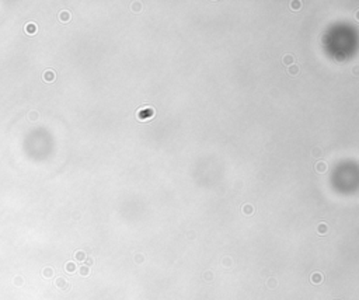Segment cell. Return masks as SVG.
<instances>
[{
    "label": "cell",
    "mask_w": 359,
    "mask_h": 300,
    "mask_svg": "<svg viewBox=\"0 0 359 300\" xmlns=\"http://www.w3.org/2000/svg\"><path fill=\"white\" fill-rule=\"evenodd\" d=\"M299 72H300V69L297 64H292V66L288 67V74H291L292 77H296V76L299 74Z\"/></svg>",
    "instance_id": "obj_7"
},
{
    "label": "cell",
    "mask_w": 359,
    "mask_h": 300,
    "mask_svg": "<svg viewBox=\"0 0 359 300\" xmlns=\"http://www.w3.org/2000/svg\"><path fill=\"white\" fill-rule=\"evenodd\" d=\"M14 283H16L17 286H20V285H23V283H24V279H21L20 276H17V278L14 279Z\"/></svg>",
    "instance_id": "obj_18"
},
{
    "label": "cell",
    "mask_w": 359,
    "mask_h": 300,
    "mask_svg": "<svg viewBox=\"0 0 359 300\" xmlns=\"http://www.w3.org/2000/svg\"><path fill=\"white\" fill-rule=\"evenodd\" d=\"M58 18L60 20V22H69L72 20V14L69 10H60L58 14Z\"/></svg>",
    "instance_id": "obj_3"
},
{
    "label": "cell",
    "mask_w": 359,
    "mask_h": 300,
    "mask_svg": "<svg viewBox=\"0 0 359 300\" xmlns=\"http://www.w3.org/2000/svg\"><path fill=\"white\" fill-rule=\"evenodd\" d=\"M24 31H26L28 35H35L38 31V25L35 24V22H28V24H26V27H24Z\"/></svg>",
    "instance_id": "obj_5"
},
{
    "label": "cell",
    "mask_w": 359,
    "mask_h": 300,
    "mask_svg": "<svg viewBox=\"0 0 359 300\" xmlns=\"http://www.w3.org/2000/svg\"><path fill=\"white\" fill-rule=\"evenodd\" d=\"M94 264V260L93 258H86V265L87 266H91Z\"/></svg>",
    "instance_id": "obj_19"
},
{
    "label": "cell",
    "mask_w": 359,
    "mask_h": 300,
    "mask_svg": "<svg viewBox=\"0 0 359 300\" xmlns=\"http://www.w3.org/2000/svg\"><path fill=\"white\" fill-rule=\"evenodd\" d=\"M86 258H87V255H86V252L83 251V250H79V251L74 252V260L79 261V262H82V261H86Z\"/></svg>",
    "instance_id": "obj_8"
},
{
    "label": "cell",
    "mask_w": 359,
    "mask_h": 300,
    "mask_svg": "<svg viewBox=\"0 0 359 300\" xmlns=\"http://www.w3.org/2000/svg\"><path fill=\"white\" fill-rule=\"evenodd\" d=\"M355 18H356V20H358V21H359V10H358V11H356V13H355Z\"/></svg>",
    "instance_id": "obj_22"
},
{
    "label": "cell",
    "mask_w": 359,
    "mask_h": 300,
    "mask_svg": "<svg viewBox=\"0 0 359 300\" xmlns=\"http://www.w3.org/2000/svg\"><path fill=\"white\" fill-rule=\"evenodd\" d=\"M327 230H328V227H327V224H325V223H320L319 227H317V231H319V234H325V233H327Z\"/></svg>",
    "instance_id": "obj_14"
},
{
    "label": "cell",
    "mask_w": 359,
    "mask_h": 300,
    "mask_svg": "<svg viewBox=\"0 0 359 300\" xmlns=\"http://www.w3.org/2000/svg\"><path fill=\"white\" fill-rule=\"evenodd\" d=\"M28 119L31 121V122H35V121L40 119V112L35 111V109H31V111L28 112Z\"/></svg>",
    "instance_id": "obj_10"
},
{
    "label": "cell",
    "mask_w": 359,
    "mask_h": 300,
    "mask_svg": "<svg viewBox=\"0 0 359 300\" xmlns=\"http://www.w3.org/2000/svg\"><path fill=\"white\" fill-rule=\"evenodd\" d=\"M55 286L59 288L60 290H63V292L69 290V288H70V285L68 283V280H66L65 278H56V280H55Z\"/></svg>",
    "instance_id": "obj_2"
},
{
    "label": "cell",
    "mask_w": 359,
    "mask_h": 300,
    "mask_svg": "<svg viewBox=\"0 0 359 300\" xmlns=\"http://www.w3.org/2000/svg\"><path fill=\"white\" fill-rule=\"evenodd\" d=\"M205 278L210 280V279H212V274H210V272H209V274H208V272H206V274H205Z\"/></svg>",
    "instance_id": "obj_21"
},
{
    "label": "cell",
    "mask_w": 359,
    "mask_h": 300,
    "mask_svg": "<svg viewBox=\"0 0 359 300\" xmlns=\"http://www.w3.org/2000/svg\"><path fill=\"white\" fill-rule=\"evenodd\" d=\"M313 156H321V150H319V149H314L313 150Z\"/></svg>",
    "instance_id": "obj_20"
},
{
    "label": "cell",
    "mask_w": 359,
    "mask_h": 300,
    "mask_svg": "<svg viewBox=\"0 0 359 300\" xmlns=\"http://www.w3.org/2000/svg\"><path fill=\"white\" fill-rule=\"evenodd\" d=\"M293 60H295L293 55H286V56H283V59H282V62H283L285 66H291V64L293 63Z\"/></svg>",
    "instance_id": "obj_13"
},
{
    "label": "cell",
    "mask_w": 359,
    "mask_h": 300,
    "mask_svg": "<svg viewBox=\"0 0 359 300\" xmlns=\"http://www.w3.org/2000/svg\"><path fill=\"white\" fill-rule=\"evenodd\" d=\"M316 171L317 173H325L327 171V164L324 161H319L316 164Z\"/></svg>",
    "instance_id": "obj_12"
},
{
    "label": "cell",
    "mask_w": 359,
    "mask_h": 300,
    "mask_svg": "<svg viewBox=\"0 0 359 300\" xmlns=\"http://www.w3.org/2000/svg\"><path fill=\"white\" fill-rule=\"evenodd\" d=\"M42 276L46 278V279L52 278V276H54V268H51V266H45V268L42 269Z\"/></svg>",
    "instance_id": "obj_9"
},
{
    "label": "cell",
    "mask_w": 359,
    "mask_h": 300,
    "mask_svg": "<svg viewBox=\"0 0 359 300\" xmlns=\"http://www.w3.org/2000/svg\"><path fill=\"white\" fill-rule=\"evenodd\" d=\"M132 10H133V11H136V13H139V11L142 10V4H140L139 2L132 3Z\"/></svg>",
    "instance_id": "obj_16"
},
{
    "label": "cell",
    "mask_w": 359,
    "mask_h": 300,
    "mask_svg": "<svg viewBox=\"0 0 359 300\" xmlns=\"http://www.w3.org/2000/svg\"><path fill=\"white\" fill-rule=\"evenodd\" d=\"M42 80L46 81V83H52V81L56 80V73L54 72L52 69H48L42 73Z\"/></svg>",
    "instance_id": "obj_1"
},
{
    "label": "cell",
    "mask_w": 359,
    "mask_h": 300,
    "mask_svg": "<svg viewBox=\"0 0 359 300\" xmlns=\"http://www.w3.org/2000/svg\"><path fill=\"white\" fill-rule=\"evenodd\" d=\"M291 6H292V10H300V6H302V3H300V2H292Z\"/></svg>",
    "instance_id": "obj_17"
},
{
    "label": "cell",
    "mask_w": 359,
    "mask_h": 300,
    "mask_svg": "<svg viewBox=\"0 0 359 300\" xmlns=\"http://www.w3.org/2000/svg\"><path fill=\"white\" fill-rule=\"evenodd\" d=\"M79 274L82 275V276H88V275L91 274L90 266H87V265H82V266L79 268Z\"/></svg>",
    "instance_id": "obj_11"
},
{
    "label": "cell",
    "mask_w": 359,
    "mask_h": 300,
    "mask_svg": "<svg viewBox=\"0 0 359 300\" xmlns=\"http://www.w3.org/2000/svg\"><path fill=\"white\" fill-rule=\"evenodd\" d=\"M77 269V265L73 262V261H69V262L65 264V271L68 272V274H74Z\"/></svg>",
    "instance_id": "obj_6"
},
{
    "label": "cell",
    "mask_w": 359,
    "mask_h": 300,
    "mask_svg": "<svg viewBox=\"0 0 359 300\" xmlns=\"http://www.w3.org/2000/svg\"><path fill=\"white\" fill-rule=\"evenodd\" d=\"M243 212L246 213V215H251V213H254V207H253L251 205H244V206H243Z\"/></svg>",
    "instance_id": "obj_15"
},
{
    "label": "cell",
    "mask_w": 359,
    "mask_h": 300,
    "mask_svg": "<svg viewBox=\"0 0 359 300\" xmlns=\"http://www.w3.org/2000/svg\"><path fill=\"white\" fill-rule=\"evenodd\" d=\"M323 279H324V276H323L321 272H313L310 276V282L313 283V285H320V283L323 282Z\"/></svg>",
    "instance_id": "obj_4"
}]
</instances>
